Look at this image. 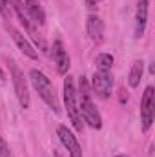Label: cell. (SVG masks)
<instances>
[{
  "instance_id": "cell-1",
  "label": "cell",
  "mask_w": 155,
  "mask_h": 157,
  "mask_svg": "<svg viewBox=\"0 0 155 157\" xmlns=\"http://www.w3.org/2000/svg\"><path fill=\"white\" fill-rule=\"evenodd\" d=\"M78 108H80V115L84 124H88L89 128L93 130H100L102 128V117H100V112L97 110L95 102H93V91H91V84L88 78L82 77L78 78Z\"/></svg>"
},
{
  "instance_id": "cell-2",
  "label": "cell",
  "mask_w": 155,
  "mask_h": 157,
  "mask_svg": "<svg viewBox=\"0 0 155 157\" xmlns=\"http://www.w3.org/2000/svg\"><path fill=\"white\" fill-rule=\"evenodd\" d=\"M29 80H31L35 91L40 95V99H42L55 113H59V112H60V102H59V97H57V93H55V88H53L51 80L46 77L40 70H31V71H29Z\"/></svg>"
},
{
  "instance_id": "cell-3",
  "label": "cell",
  "mask_w": 155,
  "mask_h": 157,
  "mask_svg": "<svg viewBox=\"0 0 155 157\" xmlns=\"http://www.w3.org/2000/svg\"><path fill=\"white\" fill-rule=\"evenodd\" d=\"M64 106H66L68 117L71 121L73 128H75L77 132H82V130H84V121H82L80 108H78V102H77L75 82H73V77H70V75L64 78Z\"/></svg>"
},
{
  "instance_id": "cell-4",
  "label": "cell",
  "mask_w": 155,
  "mask_h": 157,
  "mask_svg": "<svg viewBox=\"0 0 155 157\" xmlns=\"http://www.w3.org/2000/svg\"><path fill=\"white\" fill-rule=\"evenodd\" d=\"M6 60H7V68H9V73H11V80H13L17 99H18L20 106L24 110H28L29 104H31V97H29V88H28V80L24 77V71L17 66V62L13 59H6Z\"/></svg>"
},
{
  "instance_id": "cell-5",
  "label": "cell",
  "mask_w": 155,
  "mask_h": 157,
  "mask_svg": "<svg viewBox=\"0 0 155 157\" xmlns=\"http://www.w3.org/2000/svg\"><path fill=\"white\" fill-rule=\"evenodd\" d=\"M155 117V90L153 86H146L142 99H141V122L142 132H148L152 128V122Z\"/></svg>"
},
{
  "instance_id": "cell-6",
  "label": "cell",
  "mask_w": 155,
  "mask_h": 157,
  "mask_svg": "<svg viewBox=\"0 0 155 157\" xmlns=\"http://www.w3.org/2000/svg\"><path fill=\"white\" fill-rule=\"evenodd\" d=\"M112 90H113V75H112V71L97 70L93 73V80H91L93 95H97L99 99H108L112 95Z\"/></svg>"
},
{
  "instance_id": "cell-7",
  "label": "cell",
  "mask_w": 155,
  "mask_h": 157,
  "mask_svg": "<svg viewBox=\"0 0 155 157\" xmlns=\"http://www.w3.org/2000/svg\"><path fill=\"white\" fill-rule=\"evenodd\" d=\"M148 11H150V0H137V7H135V39H141L146 33Z\"/></svg>"
},
{
  "instance_id": "cell-8",
  "label": "cell",
  "mask_w": 155,
  "mask_h": 157,
  "mask_svg": "<svg viewBox=\"0 0 155 157\" xmlns=\"http://www.w3.org/2000/svg\"><path fill=\"white\" fill-rule=\"evenodd\" d=\"M59 139H60V143L64 144V148L68 150L70 157H84L77 137L73 135V132H71L68 126H59Z\"/></svg>"
},
{
  "instance_id": "cell-9",
  "label": "cell",
  "mask_w": 155,
  "mask_h": 157,
  "mask_svg": "<svg viewBox=\"0 0 155 157\" xmlns=\"http://www.w3.org/2000/svg\"><path fill=\"white\" fill-rule=\"evenodd\" d=\"M51 55H53V62L57 66V71L60 75H66L70 70V55L62 44V40H55L51 46Z\"/></svg>"
},
{
  "instance_id": "cell-10",
  "label": "cell",
  "mask_w": 155,
  "mask_h": 157,
  "mask_svg": "<svg viewBox=\"0 0 155 157\" xmlns=\"http://www.w3.org/2000/svg\"><path fill=\"white\" fill-rule=\"evenodd\" d=\"M7 31L11 33V39L15 40V44L18 46V49H20L26 57H29V59H33V60H37V59H39V51L33 48V44L26 39L18 29H15L13 26H7Z\"/></svg>"
},
{
  "instance_id": "cell-11",
  "label": "cell",
  "mask_w": 155,
  "mask_h": 157,
  "mask_svg": "<svg viewBox=\"0 0 155 157\" xmlns=\"http://www.w3.org/2000/svg\"><path fill=\"white\" fill-rule=\"evenodd\" d=\"M86 31L95 44H100L104 40V22H102V18L99 15H89L88 20H86Z\"/></svg>"
},
{
  "instance_id": "cell-12",
  "label": "cell",
  "mask_w": 155,
  "mask_h": 157,
  "mask_svg": "<svg viewBox=\"0 0 155 157\" xmlns=\"http://www.w3.org/2000/svg\"><path fill=\"white\" fill-rule=\"evenodd\" d=\"M24 7H26L29 18H31L35 24L44 26V22H46V13H44V9H42V6H40L39 0H24Z\"/></svg>"
},
{
  "instance_id": "cell-13",
  "label": "cell",
  "mask_w": 155,
  "mask_h": 157,
  "mask_svg": "<svg viewBox=\"0 0 155 157\" xmlns=\"http://www.w3.org/2000/svg\"><path fill=\"white\" fill-rule=\"evenodd\" d=\"M9 2H11V7H13L15 15L18 17L20 24H22L31 35H35V33H33V28H31V18H29L28 11H26V7H24V2H22V0H9Z\"/></svg>"
},
{
  "instance_id": "cell-14",
  "label": "cell",
  "mask_w": 155,
  "mask_h": 157,
  "mask_svg": "<svg viewBox=\"0 0 155 157\" xmlns=\"http://www.w3.org/2000/svg\"><path fill=\"white\" fill-rule=\"evenodd\" d=\"M142 75H144V62L142 60H135L131 64V70H130V75H128V84L131 88H137L142 80Z\"/></svg>"
},
{
  "instance_id": "cell-15",
  "label": "cell",
  "mask_w": 155,
  "mask_h": 157,
  "mask_svg": "<svg viewBox=\"0 0 155 157\" xmlns=\"http://www.w3.org/2000/svg\"><path fill=\"white\" fill-rule=\"evenodd\" d=\"M115 59L112 53H99L97 59H95V66L97 70H102V71H112V66H113Z\"/></svg>"
},
{
  "instance_id": "cell-16",
  "label": "cell",
  "mask_w": 155,
  "mask_h": 157,
  "mask_svg": "<svg viewBox=\"0 0 155 157\" xmlns=\"http://www.w3.org/2000/svg\"><path fill=\"white\" fill-rule=\"evenodd\" d=\"M0 157H13L11 155V150L7 146V143L4 141V137L0 135Z\"/></svg>"
},
{
  "instance_id": "cell-17",
  "label": "cell",
  "mask_w": 155,
  "mask_h": 157,
  "mask_svg": "<svg viewBox=\"0 0 155 157\" xmlns=\"http://www.w3.org/2000/svg\"><path fill=\"white\" fill-rule=\"evenodd\" d=\"M0 15L2 17L9 15V0H0Z\"/></svg>"
},
{
  "instance_id": "cell-18",
  "label": "cell",
  "mask_w": 155,
  "mask_h": 157,
  "mask_svg": "<svg viewBox=\"0 0 155 157\" xmlns=\"http://www.w3.org/2000/svg\"><path fill=\"white\" fill-rule=\"evenodd\" d=\"M119 99H120V102H122V104H124V102H126V101H128V93H126V91H124V90H120V95H119Z\"/></svg>"
},
{
  "instance_id": "cell-19",
  "label": "cell",
  "mask_w": 155,
  "mask_h": 157,
  "mask_svg": "<svg viewBox=\"0 0 155 157\" xmlns=\"http://www.w3.org/2000/svg\"><path fill=\"white\" fill-rule=\"evenodd\" d=\"M100 2H102V0H86V6H88V7H95V6L100 4Z\"/></svg>"
},
{
  "instance_id": "cell-20",
  "label": "cell",
  "mask_w": 155,
  "mask_h": 157,
  "mask_svg": "<svg viewBox=\"0 0 155 157\" xmlns=\"http://www.w3.org/2000/svg\"><path fill=\"white\" fill-rule=\"evenodd\" d=\"M4 78H6V75H4V71L0 70V80H4Z\"/></svg>"
},
{
  "instance_id": "cell-21",
  "label": "cell",
  "mask_w": 155,
  "mask_h": 157,
  "mask_svg": "<svg viewBox=\"0 0 155 157\" xmlns=\"http://www.w3.org/2000/svg\"><path fill=\"white\" fill-rule=\"evenodd\" d=\"M55 157H62V155H60V154H59V152H55Z\"/></svg>"
},
{
  "instance_id": "cell-22",
  "label": "cell",
  "mask_w": 155,
  "mask_h": 157,
  "mask_svg": "<svg viewBox=\"0 0 155 157\" xmlns=\"http://www.w3.org/2000/svg\"><path fill=\"white\" fill-rule=\"evenodd\" d=\"M115 157H128V155H115Z\"/></svg>"
}]
</instances>
